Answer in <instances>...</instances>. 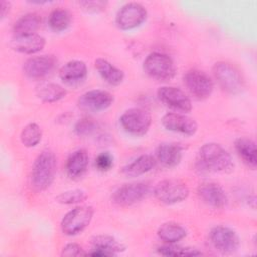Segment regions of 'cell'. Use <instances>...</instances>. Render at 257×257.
<instances>
[{
    "label": "cell",
    "instance_id": "6da1fadb",
    "mask_svg": "<svg viewBox=\"0 0 257 257\" xmlns=\"http://www.w3.org/2000/svg\"><path fill=\"white\" fill-rule=\"evenodd\" d=\"M196 167L201 172L230 173L234 162L229 152L217 143H206L198 151Z\"/></svg>",
    "mask_w": 257,
    "mask_h": 257
},
{
    "label": "cell",
    "instance_id": "7a4b0ae2",
    "mask_svg": "<svg viewBox=\"0 0 257 257\" xmlns=\"http://www.w3.org/2000/svg\"><path fill=\"white\" fill-rule=\"evenodd\" d=\"M56 174V157L48 149L43 150L34 160L31 169V185L37 191L50 187Z\"/></svg>",
    "mask_w": 257,
    "mask_h": 257
},
{
    "label": "cell",
    "instance_id": "3957f363",
    "mask_svg": "<svg viewBox=\"0 0 257 257\" xmlns=\"http://www.w3.org/2000/svg\"><path fill=\"white\" fill-rule=\"evenodd\" d=\"M143 68L150 77L160 81L170 80L176 74V66L173 59L162 52L148 54L144 60Z\"/></svg>",
    "mask_w": 257,
    "mask_h": 257
},
{
    "label": "cell",
    "instance_id": "277c9868",
    "mask_svg": "<svg viewBox=\"0 0 257 257\" xmlns=\"http://www.w3.org/2000/svg\"><path fill=\"white\" fill-rule=\"evenodd\" d=\"M213 74L219 86L230 94H238L244 88V80L240 71L229 62H216L213 66Z\"/></svg>",
    "mask_w": 257,
    "mask_h": 257
},
{
    "label": "cell",
    "instance_id": "5b68a950",
    "mask_svg": "<svg viewBox=\"0 0 257 257\" xmlns=\"http://www.w3.org/2000/svg\"><path fill=\"white\" fill-rule=\"evenodd\" d=\"M190 194L189 188L181 180L166 179L154 187V195L158 201L166 205H174L185 201Z\"/></svg>",
    "mask_w": 257,
    "mask_h": 257
},
{
    "label": "cell",
    "instance_id": "8992f818",
    "mask_svg": "<svg viewBox=\"0 0 257 257\" xmlns=\"http://www.w3.org/2000/svg\"><path fill=\"white\" fill-rule=\"evenodd\" d=\"M91 206H77L68 211L60 222V228L64 235L74 236L81 233L91 222L93 217Z\"/></svg>",
    "mask_w": 257,
    "mask_h": 257
},
{
    "label": "cell",
    "instance_id": "52a82bcc",
    "mask_svg": "<svg viewBox=\"0 0 257 257\" xmlns=\"http://www.w3.org/2000/svg\"><path fill=\"white\" fill-rule=\"evenodd\" d=\"M121 127L134 136L147 134L152 124V115L146 109L133 107L125 110L119 117Z\"/></svg>",
    "mask_w": 257,
    "mask_h": 257
},
{
    "label": "cell",
    "instance_id": "ba28073f",
    "mask_svg": "<svg viewBox=\"0 0 257 257\" xmlns=\"http://www.w3.org/2000/svg\"><path fill=\"white\" fill-rule=\"evenodd\" d=\"M150 192V186L144 182L123 184L111 195V201L118 206L125 207L134 205L145 199Z\"/></svg>",
    "mask_w": 257,
    "mask_h": 257
},
{
    "label": "cell",
    "instance_id": "9c48e42d",
    "mask_svg": "<svg viewBox=\"0 0 257 257\" xmlns=\"http://www.w3.org/2000/svg\"><path fill=\"white\" fill-rule=\"evenodd\" d=\"M184 84L197 99H205L213 92L214 84L211 77L199 69H190L183 76Z\"/></svg>",
    "mask_w": 257,
    "mask_h": 257
},
{
    "label": "cell",
    "instance_id": "30bf717a",
    "mask_svg": "<svg viewBox=\"0 0 257 257\" xmlns=\"http://www.w3.org/2000/svg\"><path fill=\"white\" fill-rule=\"evenodd\" d=\"M209 239L212 246L222 254H232L240 245L238 234L227 226L213 227L209 233Z\"/></svg>",
    "mask_w": 257,
    "mask_h": 257
},
{
    "label": "cell",
    "instance_id": "8fae6325",
    "mask_svg": "<svg viewBox=\"0 0 257 257\" xmlns=\"http://www.w3.org/2000/svg\"><path fill=\"white\" fill-rule=\"evenodd\" d=\"M114 101L113 95L103 89H91L82 93L78 100V107L86 112H99L107 109Z\"/></svg>",
    "mask_w": 257,
    "mask_h": 257
},
{
    "label": "cell",
    "instance_id": "7c38bea8",
    "mask_svg": "<svg viewBox=\"0 0 257 257\" xmlns=\"http://www.w3.org/2000/svg\"><path fill=\"white\" fill-rule=\"evenodd\" d=\"M147 14V9L142 4L128 2L118 9L115 22L120 29L130 30L140 26L146 20Z\"/></svg>",
    "mask_w": 257,
    "mask_h": 257
},
{
    "label": "cell",
    "instance_id": "4fadbf2b",
    "mask_svg": "<svg viewBox=\"0 0 257 257\" xmlns=\"http://www.w3.org/2000/svg\"><path fill=\"white\" fill-rule=\"evenodd\" d=\"M158 98L167 106L183 112L192 110V102L189 96L181 88L176 86H161L157 90Z\"/></svg>",
    "mask_w": 257,
    "mask_h": 257
},
{
    "label": "cell",
    "instance_id": "5bb4252c",
    "mask_svg": "<svg viewBox=\"0 0 257 257\" xmlns=\"http://www.w3.org/2000/svg\"><path fill=\"white\" fill-rule=\"evenodd\" d=\"M199 198L209 207L223 209L228 203V198L223 187L215 182H203L197 188Z\"/></svg>",
    "mask_w": 257,
    "mask_h": 257
},
{
    "label": "cell",
    "instance_id": "9a60e30c",
    "mask_svg": "<svg viewBox=\"0 0 257 257\" xmlns=\"http://www.w3.org/2000/svg\"><path fill=\"white\" fill-rule=\"evenodd\" d=\"M56 64L53 55H36L29 57L23 63L24 74L32 79H39L49 74Z\"/></svg>",
    "mask_w": 257,
    "mask_h": 257
},
{
    "label": "cell",
    "instance_id": "2e32d148",
    "mask_svg": "<svg viewBox=\"0 0 257 257\" xmlns=\"http://www.w3.org/2000/svg\"><path fill=\"white\" fill-rule=\"evenodd\" d=\"M163 126L171 132L180 133L185 136H193L198 130L197 121L186 114L169 112L162 117Z\"/></svg>",
    "mask_w": 257,
    "mask_h": 257
},
{
    "label": "cell",
    "instance_id": "e0dca14e",
    "mask_svg": "<svg viewBox=\"0 0 257 257\" xmlns=\"http://www.w3.org/2000/svg\"><path fill=\"white\" fill-rule=\"evenodd\" d=\"M92 251L87 253L92 256H114L125 251V246L109 235H96L91 239Z\"/></svg>",
    "mask_w": 257,
    "mask_h": 257
},
{
    "label": "cell",
    "instance_id": "ac0fdd59",
    "mask_svg": "<svg viewBox=\"0 0 257 257\" xmlns=\"http://www.w3.org/2000/svg\"><path fill=\"white\" fill-rule=\"evenodd\" d=\"M45 38L38 34L33 33L29 35L13 36L10 46L13 50L24 54H35L41 51L45 46Z\"/></svg>",
    "mask_w": 257,
    "mask_h": 257
},
{
    "label": "cell",
    "instance_id": "d6986e66",
    "mask_svg": "<svg viewBox=\"0 0 257 257\" xmlns=\"http://www.w3.org/2000/svg\"><path fill=\"white\" fill-rule=\"evenodd\" d=\"M87 66L81 60H70L59 69V77L65 84L76 85L85 80Z\"/></svg>",
    "mask_w": 257,
    "mask_h": 257
},
{
    "label": "cell",
    "instance_id": "ffe728a7",
    "mask_svg": "<svg viewBox=\"0 0 257 257\" xmlns=\"http://www.w3.org/2000/svg\"><path fill=\"white\" fill-rule=\"evenodd\" d=\"M89 156L85 149H77L73 151L67 158L65 163L66 174L70 179L81 178L87 170Z\"/></svg>",
    "mask_w": 257,
    "mask_h": 257
},
{
    "label": "cell",
    "instance_id": "44dd1931",
    "mask_svg": "<svg viewBox=\"0 0 257 257\" xmlns=\"http://www.w3.org/2000/svg\"><path fill=\"white\" fill-rule=\"evenodd\" d=\"M183 157V147L176 143H162L156 149L157 160L167 168L178 166Z\"/></svg>",
    "mask_w": 257,
    "mask_h": 257
},
{
    "label": "cell",
    "instance_id": "7402d4cb",
    "mask_svg": "<svg viewBox=\"0 0 257 257\" xmlns=\"http://www.w3.org/2000/svg\"><path fill=\"white\" fill-rule=\"evenodd\" d=\"M94 66L99 75L110 85H119L124 78V72L104 58H96Z\"/></svg>",
    "mask_w": 257,
    "mask_h": 257
},
{
    "label": "cell",
    "instance_id": "603a6c76",
    "mask_svg": "<svg viewBox=\"0 0 257 257\" xmlns=\"http://www.w3.org/2000/svg\"><path fill=\"white\" fill-rule=\"evenodd\" d=\"M235 149L242 161L251 169L255 170L257 166L256 143L247 137H240L235 141Z\"/></svg>",
    "mask_w": 257,
    "mask_h": 257
},
{
    "label": "cell",
    "instance_id": "cb8c5ba5",
    "mask_svg": "<svg viewBox=\"0 0 257 257\" xmlns=\"http://www.w3.org/2000/svg\"><path fill=\"white\" fill-rule=\"evenodd\" d=\"M156 165V159L149 154H144L123 167L122 173L128 177H139L150 172Z\"/></svg>",
    "mask_w": 257,
    "mask_h": 257
},
{
    "label": "cell",
    "instance_id": "d4e9b609",
    "mask_svg": "<svg viewBox=\"0 0 257 257\" xmlns=\"http://www.w3.org/2000/svg\"><path fill=\"white\" fill-rule=\"evenodd\" d=\"M41 19L38 14L34 12H28L21 15L13 24L14 36H22L36 33L40 26Z\"/></svg>",
    "mask_w": 257,
    "mask_h": 257
},
{
    "label": "cell",
    "instance_id": "484cf974",
    "mask_svg": "<svg viewBox=\"0 0 257 257\" xmlns=\"http://www.w3.org/2000/svg\"><path fill=\"white\" fill-rule=\"evenodd\" d=\"M36 96L43 102L52 103L62 99L66 95V90L61 85L54 82H42L36 86Z\"/></svg>",
    "mask_w": 257,
    "mask_h": 257
},
{
    "label": "cell",
    "instance_id": "4316f807",
    "mask_svg": "<svg viewBox=\"0 0 257 257\" xmlns=\"http://www.w3.org/2000/svg\"><path fill=\"white\" fill-rule=\"evenodd\" d=\"M157 235L165 243L175 244L187 236V230L178 223L167 222L159 227Z\"/></svg>",
    "mask_w": 257,
    "mask_h": 257
},
{
    "label": "cell",
    "instance_id": "83f0119b",
    "mask_svg": "<svg viewBox=\"0 0 257 257\" xmlns=\"http://www.w3.org/2000/svg\"><path fill=\"white\" fill-rule=\"evenodd\" d=\"M71 23V14L68 10L57 7L54 8L48 15V25L51 30L61 32L66 30Z\"/></svg>",
    "mask_w": 257,
    "mask_h": 257
},
{
    "label": "cell",
    "instance_id": "f1b7e54d",
    "mask_svg": "<svg viewBox=\"0 0 257 257\" xmlns=\"http://www.w3.org/2000/svg\"><path fill=\"white\" fill-rule=\"evenodd\" d=\"M41 138L42 131L40 126L35 122L26 124L20 133V141L27 148L35 147L41 141Z\"/></svg>",
    "mask_w": 257,
    "mask_h": 257
},
{
    "label": "cell",
    "instance_id": "f546056e",
    "mask_svg": "<svg viewBox=\"0 0 257 257\" xmlns=\"http://www.w3.org/2000/svg\"><path fill=\"white\" fill-rule=\"evenodd\" d=\"M158 253L163 256H182V257H191V256H201L203 253L198 249L191 247H182L175 244H167L160 246L158 248Z\"/></svg>",
    "mask_w": 257,
    "mask_h": 257
},
{
    "label": "cell",
    "instance_id": "4dcf8cb0",
    "mask_svg": "<svg viewBox=\"0 0 257 257\" xmlns=\"http://www.w3.org/2000/svg\"><path fill=\"white\" fill-rule=\"evenodd\" d=\"M87 199V194L84 190L73 189L67 190L56 196L55 201L62 205H74L84 202Z\"/></svg>",
    "mask_w": 257,
    "mask_h": 257
},
{
    "label": "cell",
    "instance_id": "1f68e13d",
    "mask_svg": "<svg viewBox=\"0 0 257 257\" xmlns=\"http://www.w3.org/2000/svg\"><path fill=\"white\" fill-rule=\"evenodd\" d=\"M96 128V123L93 119L83 117L79 119L74 125V133L79 137H86L91 135Z\"/></svg>",
    "mask_w": 257,
    "mask_h": 257
},
{
    "label": "cell",
    "instance_id": "d6a6232c",
    "mask_svg": "<svg viewBox=\"0 0 257 257\" xmlns=\"http://www.w3.org/2000/svg\"><path fill=\"white\" fill-rule=\"evenodd\" d=\"M95 168L100 172H107L113 167V156L109 152L99 153L94 160Z\"/></svg>",
    "mask_w": 257,
    "mask_h": 257
},
{
    "label": "cell",
    "instance_id": "836d02e7",
    "mask_svg": "<svg viewBox=\"0 0 257 257\" xmlns=\"http://www.w3.org/2000/svg\"><path fill=\"white\" fill-rule=\"evenodd\" d=\"M87 253L84 252L82 247L76 243H68L63 246L61 250V256L73 257V256H84Z\"/></svg>",
    "mask_w": 257,
    "mask_h": 257
},
{
    "label": "cell",
    "instance_id": "e575fe53",
    "mask_svg": "<svg viewBox=\"0 0 257 257\" xmlns=\"http://www.w3.org/2000/svg\"><path fill=\"white\" fill-rule=\"evenodd\" d=\"M106 2L103 1H82L79 2V5L82 7L83 10L90 12V13H95V12H100L105 9Z\"/></svg>",
    "mask_w": 257,
    "mask_h": 257
},
{
    "label": "cell",
    "instance_id": "d590c367",
    "mask_svg": "<svg viewBox=\"0 0 257 257\" xmlns=\"http://www.w3.org/2000/svg\"><path fill=\"white\" fill-rule=\"evenodd\" d=\"M10 6L11 3L8 1H1L0 3V13H1V18H4L6 16V14L9 12L10 10Z\"/></svg>",
    "mask_w": 257,
    "mask_h": 257
}]
</instances>
